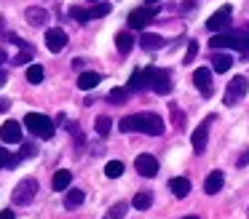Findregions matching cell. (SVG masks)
I'll return each mask as SVG.
<instances>
[{"instance_id":"6da1fadb","label":"cell","mask_w":249,"mask_h":219,"mask_svg":"<svg viewBox=\"0 0 249 219\" xmlns=\"http://www.w3.org/2000/svg\"><path fill=\"white\" fill-rule=\"evenodd\" d=\"M121 131L129 134V131H142L147 136H161L163 134V118L156 115V112H137V115H126L121 118Z\"/></svg>"},{"instance_id":"7a4b0ae2","label":"cell","mask_w":249,"mask_h":219,"mask_svg":"<svg viewBox=\"0 0 249 219\" xmlns=\"http://www.w3.org/2000/svg\"><path fill=\"white\" fill-rule=\"evenodd\" d=\"M24 126L30 128V134H35V136H40V139H51L56 131L54 120H51L49 115H40V112H27V115H24Z\"/></svg>"},{"instance_id":"3957f363","label":"cell","mask_w":249,"mask_h":219,"mask_svg":"<svg viewBox=\"0 0 249 219\" xmlns=\"http://www.w3.org/2000/svg\"><path fill=\"white\" fill-rule=\"evenodd\" d=\"M145 85L156 94H172V78L161 67H145Z\"/></svg>"},{"instance_id":"277c9868","label":"cell","mask_w":249,"mask_h":219,"mask_svg":"<svg viewBox=\"0 0 249 219\" xmlns=\"http://www.w3.org/2000/svg\"><path fill=\"white\" fill-rule=\"evenodd\" d=\"M209 46L212 48H238V51H247L249 37L241 35V32H214Z\"/></svg>"},{"instance_id":"5b68a950","label":"cell","mask_w":249,"mask_h":219,"mask_svg":"<svg viewBox=\"0 0 249 219\" xmlns=\"http://www.w3.org/2000/svg\"><path fill=\"white\" fill-rule=\"evenodd\" d=\"M35 192H38V179L27 176V179H22L17 187H14V203H17V206H27V203L35 198Z\"/></svg>"},{"instance_id":"8992f818","label":"cell","mask_w":249,"mask_h":219,"mask_svg":"<svg viewBox=\"0 0 249 219\" xmlns=\"http://www.w3.org/2000/svg\"><path fill=\"white\" fill-rule=\"evenodd\" d=\"M156 16H158L156 5H142V8H137V11L129 14V27L131 30H142V27H147Z\"/></svg>"},{"instance_id":"52a82bcc","label":"cell","mask_w":249,"mask_h":219,"mask_svg":"<svg viewBox=\"0 0 249 219\" xmlns=\"http://www.w3.org/2000/svg\"><path fill=\"white\" fill-rule=\"evenodd\" d=\"M231 16H233V8L231 5H222L220 11H214V14L206 19V30L209 32H225L228 27H231Z\"/></svg>"},{"instance_id":"ba28073f","label":"cell","mask_w":249,"mask_h":219,"mask_svg":"<svg viewBox=\"0 0 249 219\" xmlns=\"http://www.w3.org/2000/svg\"><path fill=\"white\" fill-rule=\"evenodd\" d=\"M249 83L244 75H236V78H231V83H228V91H225V104H236L238 99H241L244 94H247Z\"/></svg>"},{"instance_id":"9c48e42d","label":"cell","mask_w":249,"mask_h":219,"mask_svg":"<svg viewBox=\"0 0 249 219\" xmlns=\"http://www.w3.org/2000/svg\"><path fill=\"white\" fill-rule=\"evenodd\" d=\"M65 46H67V32L62 30V27H51V30L46 32V48H49L51 53H59Z\"/></svg>"},{"instance_id":"30bf717a","label":"cell","mask_w":249,"mask_h":219,"mask_svg":"<svg viewBox=\"0 0 249 219\" xmlns=\"http://www.w3.org/2000/svg\"><path fill=\"white\" fill-rule=\"evenodd\" d=\"M134 168L140 171V176H156L158 174V160L153 158V155H147V152H142V155H137V160H134Z\"/></svg>"},{"instance_id":"8fae6325","label":"cell","mask_w":249,"mask_h":219,"mask_svg":"<svg viewBox=\"0 0 249 219\" xmlns=\"http://www.w3.org/2000/svg\"><path fill=\"white\" fill-rule=\"evenodd\" d=\"M0 139H3V142H8V144L22 142V123H17V120H6L3 126H0Z\"/></svg>"},{"instance_id":"7c38bea8","label":"cell","mask_w":249,"mask_h":219,"mask_svg":"<svg viewBox=\"0 0 249 219\" xmlns=\"http://www.w3.org/2000/svg\"><path fill=\"white\" fill-rule=\"evenodd\" d=\"M193 83H196V88H198L204 96H212V72L206 67H198L193 72Z\"/></svg>"},{"instance_id":"4fadbf2b","label":"cell","mask_w":249,"mask_h":219,"mask_svg":"<svg viewBox=\"0 0 249 219\" xmlns=\"http://www.w3.org/2000/svg\"><path fill=\"white\" fill-rule=\"evenodd\" d=\"M222 182H225V174H222V171H212L204 179V192L206 195H217V192L222 190Z\"/></svg>"},{"instance_id":"5bb4252c","label":"cell","mask_w":249,"mask_h":219,"mask_svg":"<svg viewBox=\"0 0 249 219\" xmlns=\"http://www.w3.org/2000/svg\"><path fill=\"white\" fill-rule=\"evenodd\" d=\"M206 139H209V126H206V120H204V123H201V126L193 131V136H190V142H193V150H196L198 155L206 150Z\"/></svg>"},{"instance_id":"9a60e30c","label":"cell","mask_w":249,"mask_h":219,"mask_svg":"<svg viewBox=\"0 0 249 219\" xmlns=\"http://www.w3.org/2000/svg\"><path fill=\"white\" fill-rule=\"evenodd\" d=\"M99 80H102V75H99V72H91V69H89V72H81V75H78V88H81V91H91V88H97V85H99Z\"/></svg>"},{"instance_id":"2e32d148","label":"cell","mask_w":249,"mask_h":219,"mask_svg":"<svg viewBox=\"0 0 249 219\" xmlns=\"http://www.w3.org/2000/svg\"><path fill=\"white\" fill-rule=\"evenodd\" d=\"M169 190L174 192V198H185L190 192V179H185V176H174V179H169Z\"/></svg>"},{"instance_id":"e0dca14e","label":"cell","mask_w":249,"mask_h":219,"mask_svg":"<svg viewBox=\"0 0 249 219\" xmlns=\"http://www.w3.org/2000/svg\"><path fill=\"white\" fill-rule=\"evenodd\" d=\"M140 43H142L145 51H158V48H163V37L161 35H153V32H142Z\"/></svg>"},{"instance_id":"ac0fdd59","label":"cell","mask_w":249,"mask_h":219,"mask_svg":"<svg viewBox=\"0 0 249 219\" xmlns=\"http://www.w3.org/2000/svg\"><path fill=\"white\" fill-rule=\"evenodd\" d=\"M24 16H27V21L33 27H43L46 19H49V11H46V8H35V5H33V8H27V14H24Z\"/></svg>"},{"instance_id":"d6986e66","label":"cell","mask_w":249,"mask_h":219,"mask_svg":"<svg viewBox=\"0 0 249 219\" xmlns=\"http://www.w3.org/2000/svg\"><path fill=\"white\" fill-rule=\"evenodd\" d=\"M212 67H214V72H228L233 67V56L231 53H214L212 56Z\"/></svg>"},{"instance_id":"ffe728a7","label":"cell","mask_w":249,"mask_h":219,"mask_svg":"<svg viewBox=\"0 0 249 219\" xmlns=\"http://www.w3.org/2000/svg\"><path fill=\"white\" fill-rule=\"evenodd\" d=\"M70 182H72V174L67 168H62V171H56V174H54L51 185H54V190H67V187H70Z\"/></svg>"},{"instance_id":"44dd1931","label":"cell","mask_w":249,"mask_h":219,"mask_svg":"<svg viewBox=\"0 0 249 219\" xmlns=\"http://www.w3.org/2000/svg\"><path fill=\"white\" fill-rule=\"evenodd\" d=\"M115 46H118L121 53H129L131 48H134V37H131L129 32H118V37H115Z\"/></svg>"},{"instance_id":"7402d4cb","label":"cell","mask_w":249,"mask_h":219,"mask_svg":"<svg viewBox=\"0 0 249 219\" xmlns=\"http://www.w3.org/2000/svg\"><path fill=\"white\" fill-rule=\"evenodd\" d=\"M142 88H147L145 85V69H134L131 78H129V91H142Z\"/></svg>"},{"instance_id":"603a6c76","label":"cell","mask_w":249,"mask_h":219,"mask_svg":"<svg viewBox=\"0 0 249 219\" xmlns=\"http://www.w3.org/2000/svg\"><path fill=\"white\" fill-rule=\"evenodd\" d=\"M83 190H67V195H65V206L67 208H78L83 203Z\"/></svg>"},{"instance_id":"cb8c5ba5","label":"cell","mask_w":249,"mask_h":219,"mask_svg":"<svg viewBox=\"0 0 249 219\" xmlns=\"http://www.w3.org/2000/svg\"><path fill=\"white\" fill-rule=\"evenodd\" d=\"M43 67L40 64H30L27 67V83H33V85H38V83H43Z\"/></svg>"},{"instance_id":"d4e9b609","label":"cell","mask_w":249,"mask_h":219,"mask_svg":"<svg viewBox=\"0 0 249 219\" xmlns=\"http://www.w3.org/2000/svg\"><path fill=\"white\" fill-rule=\"evenodd\" d=\"M131 206L140 208V211H145V208L153 206V195H150V192H137L134 201H131Z\"/></svg>"},{"instance_id":"484cf974","label":"cell","mask_w":249,"mask_h":219,"mask_svg":"<svg viewBox=\"0 0 249 219\" xmlns=\"http://www.w3.org/2000/svg\"><path fill=\"white\" fill-rule=\"evenodd\" d=\"M110 128H113V120H110L107 115H99V118H97V123H94V131H97L99 136H107Z\"/></svg>"},{"instance_id":"4316f807","label":"cell","mask_w":249,"mask_h":219,"mask_svg":"<svg viewBox=\"0 0 249 219\" xmlns=\"http://www.w3.org/2000/svg\"><path fill=\"white\" fill-rule=\"evenodd\" d=\"M110 14V3H97L89 8V19H102V16Z\"/></svg>"},{"instance_id":"83f0119b","label":"cell","mask_w":249,"mask_h":219,"mask_svg":"<svg viewBox=\"0 0 249 219\" xmlns=\"http://www.w3.org/2000/svg\"><path fill=\"white\" fill-rule=\"evenodd\" d=\"M126 208H129V206H126L124 201L115 203V206H110V211L105 214V219H124V217H126Z\"/></svg>"},{"instance_id":"f1b7e54d","label":"cell","mask_w":249,"mask_h":219,"mask_svg":"<svg viewBox=\"0 0 249 219\" xmlns=\"http://www.w3.org/2000/svg\"><path fill=\"white\" fill-rule=\"evenodd\" d=\"M105 174H107L110 179H118V176L124 174V163H121V160H110V163L105 166Z\"/></svg>"},{"instance_id":"f546056e","label":"cell","mask_w":249,"mask_h":219,"mask_svg":"<svg viewBox=\"0 0 249 219\" xmlns=\"http://www.w3.org/2000/svg\"><path fill=\"white\" fill-rule=\"evenodd\" d=\"M126 96H129V88H113V91L107 94V99L113 101V104H124Z\"/></svg>"},{"instance_id":"4dcf8cb0","label":"cell","mask_w":249,"mask_h":219,"mask_svg":"<svg viewBox=\"0 0 249 219\" xmlns=\"http://www.w3.org/2000/svg\"><path fill=\"white\" fill-rule=\"evenodd\" d=\"M30 59H33V46H30V48H22V53H17V56L11 59V64H17V67H22V64H27Z\"/></svg>"},{"instance_id":"1f68e13d","label":"cell","mask_w":249,"mask_h":219,"mask_svg":"<svg viewBox=\"0 0 249 219\" xmlns=\"http://www.w3.org/2000/svg\"><path fill=\"white\" fill-rule=\"evenodd\" d=\"M70 16H72L75 21H81V24L91 21V19H89V8H78V5H72V8H70Z\"/></svg>"},{"instance_id":"d6a6232c","label":"cell","mask_w":249,"mask_h":219,"mask_svg":"<svg viewBox=\"0 0 249 219\" xmlns=\"http://www.w3.org/2000/svg\"><path fill=\"white\" fill-rule=\"evenodd\" d=\"M196 53H198V43H196V40H190V43H188V53H185V64H188V62H193V59H196Z\"/></svg>"},{"instance_id":"836d02e7","label":"cell","mask_w":249,"mask_h":219,"mask_svg":"<svg viewBox=\"0 0 249 219\" xmlns=\"http://www.w3.org/2000/svg\"><path fill=\"white\" fill-rule=\"evenodd\" d=\"M8 160H11L8 150H6V147H0V168H6V166H8Z\"/></svg>"},{"instance_id":"e575fe53","label":"cell","mask_w":249,"mask_h":219,"mask_svg":"<svg viewBox=\"0 0 249 219\" xmlns=\"http://www.w3.org/2000/svg\"><path fill=\"white\" fill-rule=\"evenodd\" d=\"M35 152H38V150H35V144H24V150H22V158H33Z\"/></svg>"},{"instance_id":"d590c367","label":"cell","mask_w":249,"mask_h":219,"mask_svg":"<svg viewBox=\"0 0 249 219\" xmlns=\"http://www.w3.org/2000/svg\"><path fill=\"white\" fill-rule=\"evenodd\" d=\"M0 219H17V214L8 211V208H6V211H0Z\"/></svg>"},{"instance_id":"8d00e7d4","label":"cell","mask_w":249,"mask_h":219,"mask_svg":"<svg viewBox=\"0 0 249 219\" xmlns=\"http://www.w3.org/2000/svg\"><path fill=\"white\" fill-rule=\"evenodd\" d=\"M8 107H11V101H8V99H0V112H6Z\"/></svg>"},{"instance_id":"74e56055","label":"cell","mask_w":249,"mask_h":219,"mask_svg":"<svg viewBox=\"0 0 249 219\" xmlns=\"http://www.w3.org/2000/svg\"><path fill=\"white\" fill-rule=\"evenodd\" d=\"M6 80H8V72H6V69H0V88H3V83H6Z\"/></svg>"},{"instance_id":"f35d334b","label":"cell","mask_w":249,"mask_h":219,"mask_svg":"<svg viewBox=\"0 0 249 219\" xmlns=\"http://www.w3.org/2000/svg\"><path fill=\"white\" fill-rule=\"evenodd\" d=\"M3 62H8V53H6V48H0V64Z\"/></svg>"},{"instance_id":"ab89813d","label":"cell","mask_w":249,"mask_h":219,"mask_svg":"<svg viewBox=\"0 0 249 219\" xmlns=\"http://www.w3.org/2000/svg\"><path fill=\"white\" fill-rule=\"evenodd\" d=\"M247 160H249V152H247V155H244V158H241V160H238V166H244V163H247Z\"/></svg>"},{"instance_id":"60d3db41","label":"cell","mask_w":249,"mask_h":219,"mask_svg":"<svg viewBox=\"0 0 249 219\" xmlns=\"http://www.w3.org/2000/svg\"><path fill=\"white\" fill-rule=\"evenodd\" d=\"M156 3H161V0H147V5H156Z\"/></svg>"},{"instance_id":"b9f144b4","label":"cell","mask_w":249,"mask_h":219,"mask_svg":"<svg viewBox=\"0 0 249 219\" xmlns=\"http://www.w3.org/2000/svg\"><path fill=\"white\" fill-rule=\"evenodd\" d=\"M182 219H198V217H182Z\"/></svg>"},{"instance_id":"7bdbcfd3","label":"cell","mask_w":249,"mask_h":219,"mask_svg":"<svg viewBox=\"0 0 249 219\" xmlns=\"http://www.w3.org/2000/svg\"><path fill=\"white\" fill-rule=\"evenodd\" d=\"M0 32H3V19H0Z\"/></svg>"},{"instance_id":"ee69618b","label":"cell","mask_w":249,"mask_h":219,"mask_svg":"<svg viewBox=\"0 0 249 219\" xmlns=\"http://www.w3.org/2000/svg\"><path fill=\"white\" fill-rule=\"evenodd\" d=\"M91 3H99V0H91Z\"/></svg>"}]
</instances>
